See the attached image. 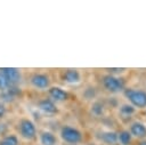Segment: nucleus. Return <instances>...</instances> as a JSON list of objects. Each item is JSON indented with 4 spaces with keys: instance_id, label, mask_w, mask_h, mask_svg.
I'll list each match as a JSON object with an SVG mask.
<instances>
[{
    "instance_id": "obj_15",
    "label": "nucleus",
    "mask_w": 146,
    "mask_h": 145,
    "mask_svg": "<svg viewBox=\"0 0 146 145\" xmlns=\"http://www.w3.org/2000/svg\"><path fill=\"white\" fill-rule=\"evenodd\" d=\"M135 111H136V108L130 104H123L120 107V113L124 116H130L131 114L135 113Z\"/></svg>"
},
{
    "instance_id": "obj_6",
    "label": "nucleus",
    "mask_w": 146,
    "mask_h": 145,
    "mask_svg": "<svg viewBox=\"0 0 146 145\" xmlns=\"http://www.w3.org/2000/svg\"><path fill=\"white\" fill-rule=\"evenodd\" d=\"M0 70L5 74V76L8 80L10 87L17 86L22 81V72H21L19 69H16V67H2Z\"/></svg>"
},
{
    "instance_id": "obj_16",
    "label": "nucleus",
    "mask_w": 146,
    "mask_h": 145,
    "mask_svg": "<svg viewBox=\"0 0 146 145\" xmlns=\"http://www.w3.org/2000/svg\"><path fill=\"white\" fill-rule=\"evenodd\" d=\"M10 87L8 80L6 79L5 74L2 73V71L0 70V91H6L8 88Z\"/></svg>"
},
{
    "instance_id": "obj_19",
    "label": "nucleus",
    "mask_w": 146,
    "mask_h": 145,
    "mask_svg": "<svg viewBox=\"0 0 146 145\" xmlns=\"http://www.w3.org/2000/svg\"><path fill=\"white\" fill-rule=\"evenodd\" d=\"M107 70H108V71L111 72V74H112V73H122L125 69H119V67H117V69H114V67H112V69H107Z\"/></svg>"
},
{
    "instance_id": "obj_4",
    "label": "nucleus",
    "mask_w": 146,
    "mask_h": 145,
    "mask_svg": "<svg viewBox=\"0 0 146 145\" xmlns=\"http://www.w3.org/2000/svg\"><path fill=\"white\" fill-rule=\"evenodd\" d=\"M103 86L107 91L113 92V94H116V92L124 90L123 80L113 75V74H107L103 78Z\"/></svg>"
},
{
    "instance_id": "obj_18",
    "label": "nucleus",
    "mask_w": 146,
    "mask_h": 145,
    "mask_svg": "<svg viewBox=\"0 0 146 145\" xmlns=\"http://www.w3.org/2000/svg\"><path fill=\"white\" fill-rule=\"evenodd\" d=\"M6 113H7V107H6V105H5L2 102H0V120H2V119L6 116Z\"/></svg>"
},
{
    "instance_id": "obj_17",
    "label": "nucleus",
    "mask_w": 146,
    "mask_h": 145,
    "mask_svg": "<svg viewBox=\"0 0 146 145\" xmlns=\"http://www.w3.org/2000/svg\"><path fill=\"white\" fill-rule=\"evenodd\" d=\"M91 112L95 114V115H100L103 113V104L99 103V102H96L92 104V108H91Z\"/></svg>"
},
{
    "instance_id": "obj_2",
    "label": "nucleus",
    "mask_w": 146,
    "mask_h": 145,
    "mask_svg": "<svg viewBox=\"0 0 146 145\" xmlns=\"http://www.w3.org/2000/svg\"><path fill=\"white\" fill-rule=\"evenodd\" d=\"M59 136L63 142L71 144V145H78L82 140V132L72 126H63L59 130Z\"/></svg>"
},
{
    "instance_id": "obj_13",
    "label": "nucleus",
    "mask_w": 146,
    "mask_h": 145,
    "mask_svg": "<svg viewBox=\"0 0 146 145\" xmlns=\"http://www.w3.org/2000/svg\"><path fill=\"white\" fill-rule=\"evenodd\" d=\"M18 144H19V139L18 136L15 134H7L0 140V145H18Z\"/></svg>"
},
{
    "instance_id": "obj_8",
    "label": "nucleus",
    "mask_w": 146,
    "mask_h": 145,
    "mask_svg": "<svg viewBox=\"0 0 146 145\" xmlns=\"http://www.w3.org/2000/svg\"><path fill=\"white\" fill-rule=\"evenodd\" d=\"M63 80L68 84H78L81 82V73L76 69H67L63 73Z\"/></svg>"
},
{
    "instance_id": "obj_1",
    "label": "nucleus",
    "mask_w": 146,
    "mask_h": 145,
    "mask_svg": "<svg viewBox=\"0 0 146 145\" xmlns=\"http://www.w3.org/2000/svg\"><path fill=\"white\" fill-rule=\"evenodd\" d=\"M18 135L24 140H33L36 137V127L35 123L29 118H22L17 124Z\"/></svg>"
},
{
    "instance_id": "obj_12",
    "label": "nucleus",
    "mask_w": 146,
    "mask_h": 145,
    "mask_svg": "<svg viewBox=\"0 0 146 145\" xmlns=\"http://www.w3.org/2000/svg\"><path fill=\"white\" fill-rule=\"evenodd\" d=\"M100 140L106 145H114L117 142V132L115 131H104L100 135Z\"/></svg>"
},
{
    "instance_id": "obj_3",
    "label": "nucleus",
    "mask_w": 146,
    "mask_h": 145,
    "mask_svg": "<svg viewBox=\"0 0 146 145\" xmlns=\"http://www.w3.org/2000/svg\"><path fill=\"white\" fill-rule=\"evenodd\" d=\"M124 96L130 102V105H132L135 108L146 107V92L144 90L127 88L124 89Z\"/></svg>"
},
{
    "instance_id": "obj_7",
    "label": "nucleus",
    "mask_w": 146,
    "mask_h": 145,
    "mask_svg": "<svg viewBox=\"0 0 146 145\" xmlns=\"http://www.w3.org/2000/svg\"><path fill=\"white\" fill-rule=\"evenodd\" d=\"M48 94L50 96V99L54 100V102H65L70 97L68 92L65 89H63L62 87H58V86L50 87L48 89Z\"/></svg>"
},
{
    "instance_id": "obj_9",
    "label": "nucleus",
    "mask_w": 146,
    "mask_h": 145,
    "mask_svg": "<svg viewBox=\"0 0 146 145\" xmlns=\"http://www.w3.org/2000/svg\"><path fill=\"white\" fill-rule=\"evenodd\" d=\"M38 108L46 113V114H56L58 112V108H57V105L54 100H51L50 98H44V99H41L39 103H38Z\"/></svg>"
},
{
    "instance_id": "obj_11",
    "label": "nucleus",
    "mask_w": 146,
    "mask_h": 145,
    "mask_svg": "<svg viewBox=\"0 0 146 145\" xmlns=\"http://www.w3.org/2000/svg\"><path fill=\"white\" fill-rule=\"evenodd\" d=\"M40 145H57V137L49 130H43L39 134Z\"/></svg>"
},
{
    "instance_id": "obj_20",
    "label": "nucleus",
    "mask_w": 146,
    "mask_h": 145,
    "mask_svg": "<svg viewBox=\"0 0 146 145\" xmlns=\"http://www.w3.org/2000/svg\"><path fill=\"white\" fill-rule=\"evenodd\" d=\"M139 145H146V140H141V142L139 143Z\"/></svg>"
},
{
    "instance_id": "obj_10",
    "label": "nucleus",
    "mask_w": 146,
    "mask_h": 145,
    "mask_svg": "<svg viewBox=\"0 0 146 145\" xmlns=\"http://www.w3.org/2000/svg\"><path fill=\"white\" fill-rule=\"evenodd\" d=\"M129 132L131 136H135L137 138H145L146 137V126L140 121H135L130 124Z\"/></svg>"
},
{
    "instance_id": "obj_14",
    "label": "nucleus",
    "mask_w": 146,
    "mask_h": 145,
    "mask_svg": "<svg viewBox=\"0 0 146 145\" xmlns=\"http://www.w3.org/2000/svg\"><path fill=\"white\" fill-rule=\"evenodd\" d=\"M131 139L132 136L129 132V130H121L120 132H117V142L121 145H130Z\"/></svg>"
},
{
    "instance_id": "obj_5",
    "label": "nucleus",
    "mask_w": 146,
    "mask_h": 145,
    "mask_svg": "<svg viewBox=\"0 0 146 145\" xmlns=\"http://www.w3.org/2000/svg\"><path fill=\"white\" fill-rule=\"evenodd\" d=\"M31 86L39 90L50 88V78L46 73H34L30 79Z\"/></svg>"
}]
</instances>
